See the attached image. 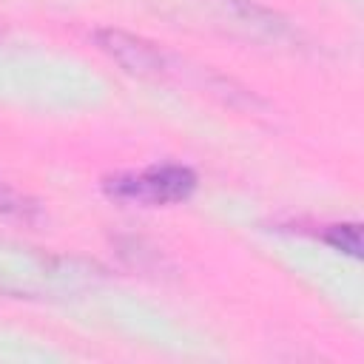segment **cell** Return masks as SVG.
<instances>
[{"instance_id": "obj_1", "label": "cell", "mask_w": 364, "mask_h": 364, "mask_svg": "<svg viewBox=\"0 0 364 364\" xmlns=\"http://www.w3.org/2000/svg\"><path fill=\"white\" fill-rule=\"evenodd\" d=\"M196 191V173L188 165H151L142 171H128L105 179V193L122 205H173L185 202Z\"/></svg>"}, {"instance_id": "obj_2", "label": "cell", "mask_w": 364, "mask_h": 364, "mask_svg": "<svg viewBox=\"0 0 364 364\" xmlns=\"http://www.w3.org/2000/svg\"><path fill=\"white\" fill-rule=\"evenodd\" d=\"M94 40H97V46H100L114 63H119L128 74H136V77H159V74L165 71V57H162V51H159L154 43H148V40L131 34V31L105 26V28H97V31H94Z\"/></svg>"}, {"instance_id": "obj_3", "label": "cell", "mask_w": 364, "mask_h": 364, "mask_svg": "<svg viewBox=\"0 0 364 364\" xmlns=\"http://www.w3.org/2000/svg\"><path fill=\"white\" fill-rule=\"evenodd\" d=\"M321 239H324L330 247H336V250H341V253H347V256H353V259L361 256V228H358L355 222L330 225V228L321 233Z\"/></svg>"}, {"instance_id": "obj_4", "label": "cell", "mask_w": 364, "mask_h": 364, "mask_svg": "<svg viewBox=\"0 0 364 364\" xmlns=\"http://www.w3.org/2000/svg\"><path fill=\"white\" fill-rule=\"evenodd\" d=\"M0 213L28 222V219L37 216V205H34L31 199H26L23 193H17L11 185H6V182L0 179Z\"/></svg>"}]
</instances>
